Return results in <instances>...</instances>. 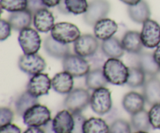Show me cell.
<instances>
[{
	"label": "cell",
	"instance_id": "1",
	"mask_svg": "<svg viewBox=\"0 0 160 133\" xmlns=\"http://www.w3.org/2000/svg\"><path fill=\"white\" fill-rule=\"evenodd\" d=\"M102 70L109 83L117 86L127 84L129 68L119 59H108L103 64Z\"/></svg>",
	"mask_w": 160,
	"mask_h": 133
},
{
	"label": "cell",
	"instance_id": "2",
	"mask_svg": "<svg viewBox=\"0 0 160 133\" xmlns=\"http://www.w3.org/2000/svg\"><path fill=\"white\" fill-rule=\"evenodd\" d=\"M22 118L28 127H43L52 121L49 109L39 103L30 107Z\"/></svg>",
	"mask_w": 160,
	"mask_h": 133
},
{
	"label": "cell",
	"instance_id": "3",
	"mask_svg": "<svg viewBox=\"0 0 160 133\" xmlns=\"http://www.w3.org/2000/svg\"><path fill=\"white\" fill-rule=\"evenodd\" d=\"M91 95L83 88L73 89L68 93L64 101V107L72 114L81 113L90 104Z\"/></svg>",
	"mask_w": 160,
	"mask_h": 133
},
{
	"label": "cell",
	"instance_id": "4",
	"mask_svg": "<svg viewBox=\"0 0 160 133\" xmlns=\"http://www.w3.org/2000/svg\"><path fill=\"white\" fill-rule=\"evenodd\" d=\"M50 35L60 43L69 45L74 43L81 34L79 28L73 23L59 22L54 25Z\"/></svg>",
	"mask_w": 160,
	"mask_h": 133
},
{
	"label": "cell",
	"instance_id": "5",
	"mask_svg": "<svg viewBox=\"0 0 160 133\" xmlns=\"http://www.w3.org/2000/svg\"><path fill=\"white\" fill-rule=\"evenodd\" d=\"M90 106L92 111L98 115H105L109 113L112 107L110 90L106 87L93 90L91 95Z\"/></svg>",
	"mask_w": 160,
	"mask_h": 133
},
{
	"label": "cell",
	"instance_id": "6",
	"mask_svg": "<svg viewBox=\"0 0 160 133\" xmlns=\"http://www.w3.org/2000/svg\"><path fill=\"white\" fill-rule=\"evenodd\" d=\"M62 69L75 78L85 76L91 70V65L84 58L69 54L62 59Z\"/></svg>",
	"mask_w": 160,
	"mask_h": 133
},
{
	"label": "cell",
	"instance_id": "7",
	"mask_svg": "<svg viewBox=\"0 0 160 133\" xmlns=\"http://www.w3.org/2000/svg\"><path fill=\"white\" fill-rule=\"evenodd\" d=\"M18 42L23 54H36L42 45V39L36 29L31 27L25 28L20 31Z\"/></svg>",
	"mask_w": 160,
	"mask_h": 133
},
{
	"label": "cell",
	"instance_id": "8",
	"mask_svg": "<svg viewBox=\"0 0 160 133\" xmlns=\"http://www.w3.org/2000/svg\"><path fill=\"white\" fill-rule=\"evenodd\" d=\"M110 3L108 0H92L88 9L84 14V21L89 26H93L100 20L106 18L110 11Z\"/></svg>",
	"mask_w": 160,
	"mask_h": 133
},
{
	"label": "cell",
	"instance_id": "9",
	"mask_svg": "<svg viewBox=\"0 0 160 133\" xmlns=\"http://www.w3.org/2000/svg\"><path fill=\"white\" fill-rule=\"evenodd\" d=\"M46 62L39 55L23 54L18 61V66L23 73L34 76L42 73L46 69Z\"/></svg>",
	"mask_w": 160,
	"mask_h": 133
},
{
	"label": "cell",
	"instance_id": "10",
	"mask_svg": "<svg viewBox=\"0 0 160 133\" xmlns=\"http://www.w3.org/2000/svg\"><path fill=\"white\" fill-rule=\"evenodd\" d=\"M98 40L92 34H82L73 43V51L75 54L83 58L92 57L98 51Z\"/></svg>",
	"mask_w": 160,
	"mask_h": 133
},
{
	"label": "cell",
	"instance_id": "11",
	"mask_svg": "<svg viewBox=\"0 0 160 133\" xmlns=\"http://www.w3.org/2000/svg\"><path fill=\"white\" fill-rule=\"evenodd\" d=\"M141 38L144 47L147 48H157L160 45V25L156 20L148 19L143 23Z\"/></svg>",
	"mask_w": 160,
	"mask_h": 133
},
{
	"label": "cell",
	"instance_id": "12",
	"mask_svg": "<svg viewBox=\"0 0 160 133\" xmlns=\"http://www.w3.org/2000/svg\"><path fill=\"white\" fill-rule=\"evenodd\" d=\"M51 88L52 79L43 73L32 76L27 85V91L37 98L48 94Z\"/></svg>",
	"mask_w": 160,
	"mask_h": 133
},
{
	"label": "cell",
	"instance_id": "13",
	"mask_svg": "<svg viewBox=\"0 0 160 133\" xmlns=\"http://www.w3.org/2000/svg\"><path fill=\"white\" fill-rule=\"evenodd\" d=\"M52 124L56 133H72L74 127L73 114L67 109L60 111L52 120Z\"/></svg>",
	"mask_w": 160,
	"mask_h": 133
},
{
	"label": "cell",
	"instance_id": "14",
	"mask_svg": "<svg viewBox=\"0 0 160 133\" xmlns=\"http://www.w3.org/2000/svg\"><path fill=\"white\" fill-rule=\"evenodd\" d=\"M94 35L98 40H106L113 37L118 31V24L113 20L104 18L94 25Z\"/></svg>",
	"mask_w": 160,
	"mask_h": 133
},
{
	"label": "cell",
	"instance_id": "15",
	"mask_svg": "<svg viewBox=\"0 0 160 133\" xmlns=\"http://www.w3.org/2000/svg\"><path fill=\"white\" fill-rule=\"evenodd\" d=\"M33 24L38 32L48 33L55 25V18L52 12L47 8L40 9L33 15Z\"/></svg>",
	"mask_w": 160,
	"mask_h": 133
},
{
	"label": "cell",
	"instance_id": "16",
	"mask_svg": "<svg viewBox=\"0 0 160 133\" xmlns=\"http://www.w3.org/2000/svg\"><path fill=\"white\" fill-rule=\"evenodd\" d=\"M145 99L143 94L131 91L124 95L122 101L123 109L131 115L144 110Z\"/></svg>",
	"mask_w": 160,
	"mask_h": 133
},
{
	"label": "cell",
	"instance_id": "17",
	"mask_svg": "<svg viewBox=\"0 0 160 133\" xmlns=\"http://www.w3.org/2000/svg\"><path fill=\"white\" fill-rule=\"evenodd\" d=\"M73 78L66 71L56 73L52 79V88L58 93L68 94L73 90Z\"/></svg>",
	"mask_w": 160,
	"mask_h": 133
},
{
	"label": "cell",
	"instance_id": "18",
	"mask_svg": "<svg viewBox=\"0 0 160 133\" xmlns=\"http://www.w3.org/2000/svg\"><path fill=\"white\" fill-rule=\"evenodd\" d=\"M44 49L48 55L58 59H63L70 54V48L68 45L57 41L51 35L44 40Z\"/></svg>",
	"mask_w": 160,
	"mask_h": 133
},
{
	"label": "cell",
	"instance_id": "19",
	"mask_svg": "<svg viewBox=\"0 0 160 133\" xmlns=\"http://www.w3.org/2000/svg\"><path fill=\"white\" fill-rule=\"evenodd\" d=\"M143 96L149 105L160 104V79L152 76L143 86Z\"/></svg>",
	"mask_w": 160,
	"mask_h": 133
},
{
	"label": "cell",
	"instance_id": "20",
	"mask_svg": "<svg viewBox=\"0 0 160 133\" xmlns=\"http://www.w3.org/2000/svg\"><path fill=\"white\" fill-rule=\"evenodd\" d=\"M125 51L130 54L139 55L142 52L143 44L141 38V33L135 31H127L121 40Z\"/></svg>",
	"mask_w": 160,
	"mask_h": 133
},
{
	"label": "cell",
	"instance_id": "21",
	"mask_svg": "<svg viewBox=\"0 0 160 133\" xmlns=\"http://www.w3.org/2000/svg\"><path fill=\"white\" fill-rule=\"evenodd\" d=\"M128 13L130 19L134 23L143 24L151 17V9L149 5L145 0H142L138 4L129 6Z\"/></svg>",
	"mask_w": 160,
	"mask_h": 133
},
{
	"label": "cell",
	"instance_id": "22",
	"mask_svg": "<svg viewBox=\"0 0 160 133\" xmlns=\"http://www.w3.org/2000/svg\"><path fill=\"white\" fill-rule=\"evenodd\" d=\"M8 21L10 23L12 30L21 31L22 30L31 26L33 23V14L28 9L10 12Z\"/></svg>",
	"mask_w": 160,
	"mask_h": 133
},
{
	"label": "cell",
	"instance_id": "23",
	"mask_svg": "<svg viewBox=\"0 0 160 133\" xmlns=\"http://www.w3.org/2000/svg\"><path fill=\"white\" fill-rule=\"evenodd\" d=\"M138 55V66L145 73V75L152 77L156 76L160 73V66L156 63L153 54L142 51Z\"/></svg>",
	"mask_w": 160,
	"mask_h": 133
},
{
	"label": "cell",
	"instance_id": "24",
	"mask_svg": "<svg viewBox=\"0 0 160 133\" xmlns=\"http://www.w3.org/2000/svg\"><path fill=\"white\" fill-rule=\"evenodd\" d=\"M101 50L109 59H119L123 55L125 51L121 41L115 37L103 40L101 45Z\"/></svg>",
	"mask_w": 160,
	"mask_h": 133
},
{
	"label": "cell",
	"instance_id": "25",
	"mask_svg": "<svg viewBox=\"0 0 160 133\" xmlns=\"http://www.w3.org/2000/svg\"><path fill=\"white\" fill-rule=\"evenodd\" d=\"M108 83H109L101 68L91 69L85 76V85L89 90H95L101 87H106Z\"/></svg>",
	"mask_w": 160,
	"mask_h": 133
},
{
	"label": "cell",
	"instance_id": "26",
	"mask_svg": "<svg viewBox=\"0 0 160 133\" xmlns=\"http://www.w3.org/2000/svg\"><path fill=\"white\" fill-rule=\"evenodd\" d=\"M38 104V100L37 97L32 96L29 92L26 90L22 93L17 97L15 102V110L17 115L23 117L25 112L32 106Z\"/></svg>",
	"mask_w": 160,
	"mask_h": 133
},
{
	"label": "cell",
	"instance_id": "27",
	"mask_svg": "<svg viewBox=\"0 0 160 133\" xmlns=\"http://www.w3.org/2000/svg\"><path fill=\"white\" fill-rule=\"evenodd\" d=\"M83 133H109V126L102 118L92 117L84 121Z\"/></svg>",
	"mask_w": 160,
	"mask_h": 133
},
{
	"label": "cell",
	"instance_id": "28",
	"mask_svg": "<svg viewBox=\"0 0 160 133\" xmlns=\"http://www.w3.org/2000/svg\"><path fill=\"white\" fill-rule=\"evenodd\" d=\"M131 125L135 131L148 132L152 128L149 121L148 112L145 109L131 115Z\"/></svg>",
	"mask_w": 160,
	"mask_h": 133
},
{
	"label": "cell",
	"instance_id": "29",
	"mask_svg": "<svg viewBox=\"0 0 160 133\" xmlns=\"http://www.w3.org/2000/svg\"><path fill=\"white\" fill-rule=\"evenodd\" d=\"M145 73L138 66L129 67V75L127 81L128 87L138 88L145 83Z\"/></svg>",
	"mask_w": 160,
	"mask_h": 133
},
{
	"label": "cell",
	"instance_id": "30",
	"mask_svg": "<svg viewBox=\"0 0 160 133\" xmlns=\"http://www.w3.org/2000/svg\"><path fill=\"white\" fill-rule=\"evenodd\" d=\"M64 2L68 12L74 15L84 14L88 9L87 0H64Z\"/></svg>",
	"mask_w": 160,
	"mask_h": 133
},
{
	"label": "cell",
	"instance_id": "31",
	"mask_svg": "<svg viewBox=\"0 0 160 133\" xmlns=\"http://www.w3.org/2000/svg\"><path fill=\"white\" fill-rule=\"evenodd\" d=\"M2 9L9 12H19L28 9V0H0Z\"/></svg>",
	"mask_w": 160,
	"mask_h": 133
},
{
	"label": "cell",
	"instance_id": "32",
	"mask_svg": "<svg viewBox=\"0 0 160 133\" xmlns=\"http://www.w3.org/2000/svg\"><path fill=\"white\" fill-rule=\"evenodd\" d=\"M109 133H131V125L123 119H117L109 126Z\"/></svg>",
	"mask_w": 160,
	"mask_h": 133
},
{
	"label": "cell",
	"instance_id": "33",
	"mask_svg": "<svg viewBox=\"0 0 160 133\" xmlns=\"http://www.w3.org/2000/svg\"><path fill=\"white\" fill-rule=\"evenodd\" d=\"M148 116L152 129L160 130V104L152 106L148 112Z\"/></svg>",
	"mask_w": 160,
	"mask_h": 133
},
{
	"label": "cell",
	"instance_id": "34",
	"mask_svg": "<svg viewBox=\"0 0 160 133\" xmlns=\"http://www.w3.org/2000/svg\"><path fill=\"white\" fill-rule=\"evenodd\" d=\"M14 118L13 112L9 107H2L0 109V126L10 124Z\"/></svg>",
	"mask_w": 160,
	"mask_h": 133
},
{
	"label": "cell",
	"instance_id": "35",
	"mask_svg": "<svg viewBox=\"0 0 160 133\" xmlns=\"http://www.w3.org/2000/svg\"><path fill=\"white\" fill-rule=\"evenodd\" d=\"M11 30L12 26L9 21L2 19L0 20V40L3 41L6 40L10 36Z\"/></svg>",
	"mask_w": 160,
	"mask_h": 133
},
{
	"label": "cell",
	"instance_id": "36",
	"mask_svg": "<svg viewBox=\"0 0 160 133\" xmlns=\"http://www.w3.org/2000/svg\"><path fill=\"white\" fill-rule=\"evenodd\" d=\"M74 118V127L72 133H83V125L86 121V118L81 113L73 114Z\"/></svg>",
	"mask_w": 160,
	"mask_h": 133
},
{
	"label": "cell",
	"instance_id": "37",
	"mask_svg": "<svg viewBox=\"0 0 160 133\" xmlns=\"http://www.w3.org/2000/svg\"><path fill=\"white\" fill-rule=\"evenodd\" d=\"M47 8L43 4L42 0H28V9L31 13L34 15V13L39 11L40 9Z\"/></svg>",
	"mask_w": 160,
	"mask_h": 133
},
{
	"label": "cell",
	"instance_id": "38",
	"mask_svg": "<svg viewBox=\"0 0 160 133\" xmlns=\"http://www.w3.org/2000/svg\"><path fill=\"white\" fill-rule=\"evenodd\" d=\"M0 133H21V129L16 125L10 123L1 126Z\"/></svg>",
	"mask_w": 160,
	"mask_h": 133
},
{
	"label": "cell",
	"instance_id": "39",
	"mask_svg": "<svg viewBox=\"0 0 160 133\" xmlns=\"http://www.w3.org/2000/svg\"><path fill=\"white\" fill-rule=\"evenodd\" d=\"M42 1L47 8H52L57 6L62 0H42Z\"/></svg>",
	"mask_w": 160,
	"mask_h": 133
},
{
	"label": "cell",
	"instance_id": "40",
	"mask_svg": "<svg viewBox=\"0 0 160 133\" xmlns=\"http://www.w3.org/2000/svg\"><path fill=\"white\" fill-rule=\"evenodd\" d=\"M23 133H45V132L41 127H28Z\"/></svg>",
	"mask_w": 160,
	"mask_h": 133
},
{
	"label": "cell",
	"instance_id": "41",
	"mask_svg": "<svg viewBox=\"0 0 160 133\" xmlns=\"http://www.w3.org/2000/svg\"><path fill=\"white\" fill-rule=\"evenodd\" d=\"M57 8H58V9H59V12H62V14H69V13H70V12H68V10H67V7H66L65 2H64V0H62V1L60 2V3H59V4L57 6Z\"/></svg>",
	"mask_w": 160,
	"mask_h": 133
},
{
	"label": "cell",
	"instance_id": "42",
	"mask_svg": "<svg viewBox=\"0 0 160 133\" xmlns=\"http://www.w3.org/2000/svg\"><path fill=\"white\" fill-rule=\"evenodd\" d=\"M153 56H154L156 63L160 66V45L156 48V50L153 52Z\"/></svg>",
	"mask_w": 160,
	"mask_h": 133
},
{
	"label": "cell",
	"instance_id": "43",
	"mask_svg": "<svg viewBox=\"0 0 160 133\" xmlns=\"http://www.w3.org/2000/svg\"><path fill=\"white\" fill-rule=\"evenodd\" d=\"M42 129H43L45 133H56V132H55L54 129H53V128H52V121H50V122H48L47 125H45V126H43V127H42Z\"/></svg>",
	"mask_w": 160,
	"mask_h": 133
},
{
	"label": "cell",
	"instance_id": "44",
	"mask_svg": "<svg viewBox=\"0 0 160 133\" xmlns=\"http://www.w3.org/2000/svg\"><path fill=\"white\" fill-rule=\"evenodd\" d=\"M120 1L129 6H134V5L138 4V3L139 2L142 1V0H120Z\"/></svg>",
	"mask_w": 160,
	"mask_h": 133
},
{
	"label": "cell",
	"instance_id": "45",
	"mask_svg": "<svg viewBox=\"0 0 160 133\" xmlns=\"http://www.w3.org/2000/svg\"><path fill=\"white\" fill-rule=\"evenodd\" d=\"M134 133H149V132H145V131H136Z\"/></svg>",
	"mask_w": 160,
	"mask_h": 133
}]
</instances>
